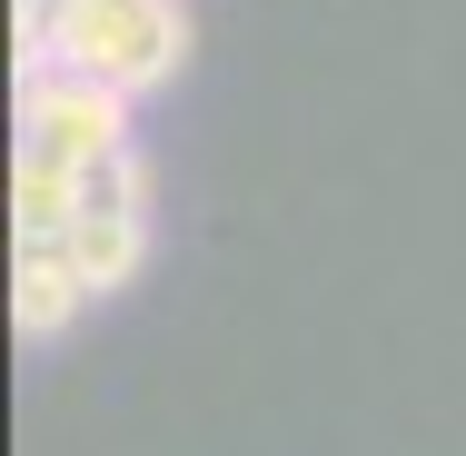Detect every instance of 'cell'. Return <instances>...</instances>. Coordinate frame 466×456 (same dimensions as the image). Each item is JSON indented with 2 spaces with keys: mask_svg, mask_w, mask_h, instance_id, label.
Returning <instances> with one entry per match:
<instances>
[{
  "mask_svg": "<svg viewBox=\"0 0 466 456\" xmlns=\"http://www.w3.org/2000/svg\"><path fill=\"white\" fill-rule=\"evenodd\" d=\"M60 248L90 269L99 298L149 269V159H139V149L109 159V169H80V228H70Z\"/></svg>",
  "mask_w": 466,
  "mask_h": 456,
  "instance_id": "obj_3",
  "label": "cell"
},
{
  "mask_svg": "<svg viewBox=\"0 0 466 456\" xmlns=\"http://www.w3.org/2000/svg\"><path fill=\"white\" fill-rule=\"evenodd\" d=\"M139 139H129V99L80 80V70H20V159H40V169H109V159H129Z\"/></svg>",
  "mask_w": 466,
  "mask_h": 456,
  "instance_id": "obj_2",
  "label": "cell"
},
{
  "mask_svg": "<svg viewBox=\"0 0 466 456\" xmlns=\"http://www.w3.org/2000/svg\"><path fill=\"white\" fill-rule=\"evenodd\" d=\"M90 298H99L90 269H80L60 238H20V258H10V318H20V338H30V348L70 338V318H80Z\"/></svg>",
  "mask_w": 466,
  "mask_h": 456,
  "instance_id": "obj_4",
  "label": "cell"
},
{
  "mask_svg": "<svg viewBox=\"0 0 466 456\" xmlns=\"http://www.w3.org/2000/svg\"><path fill=\"white\" fill-rule=\"evenodd\" d=\"M179 60H188L179 0H60V30H50L40 70H80L119 99H149L159 80H179Z\"/></svg>",
  "mask_w": 466,
  "mask_h": 456,
  "instance_id": "obj_1",
  "label": "cell"
}]
</instances>
